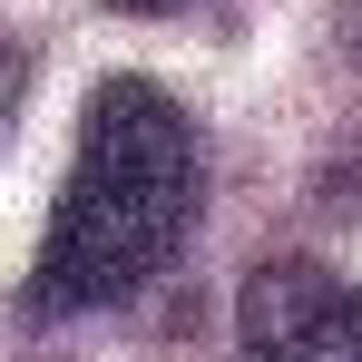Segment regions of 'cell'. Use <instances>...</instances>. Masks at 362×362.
Here are the masks:
<instances>
[{
  "label": "cell",
  "instance_id": "cell-1",
  "mask_svg": "<svg viewBox=\"0 0 362 362\" xmlns=\"http://www.w3.org/2000/svg\"><path fill=\"white\" fill-rule=\"evenodd\" d=\"M196 196H206V157H196L186 108L157 78H98L78 108V157H69V186L49 206V235H40L20 303L40 323L127 303L196 235Z\"/></svg>",
  "mask_w": 362,
  "mask_h": 362
},
{
  "label": "cell",
  "instance_id": "cell-2",
  "mask_svg": "<svg viewBox=\"0 0 362 362\" xmlns=\"http://www.w3.org/2000/svg\"><path fill=\"white\" fill-rule=\"evenodd\" d=\"M245 362H362V284L313 255H264L235 294Z\"/></svg>",
  "mask_w": 362,
  "mask_h": 362
},
{
  "label": "cell",
  "instance_id": "cell-3",
  "mask_svg": "<svg viewBox=\"0 0 362 362\" xmlns=\"http://www.w3.org/2000/svg\"><path fill=\"white\" fill-rule=\"evenodd\" d=\"M20 88H30V69H20V49L0 40V137H10V118H20Z\"/></svg>",
  "mask_w": 362,
  "mask_h": 362
},
{
  "label": "cell",
  "instance_id": "cell-4",
  "mask_svg": "<svg viewBox=\"0 0 362 362\" xmlns=\"http://www.w3.org/2000/svg\"><path fill=\"white\" fill-rule=\"evenodd\" d=\"M343 49L362 59V0H343Z\"/></svg>",
  "mask_w": 362,
  "mask_h": 362
},
{
  "label": "cell",
  "instance_id": "cell-5",
  "mask_svg": "<svg viewBox=\"0 0 362 362\" xmlns=\"http://www.w3.org/2000/svg\"><path fill=\"white\" fill-rule=\"evenodd\" d=\"M118 10H177V0H118Z\"/></svg>",
  "mask_w": 362,
  "mask_h": 362
}]
</instances>
